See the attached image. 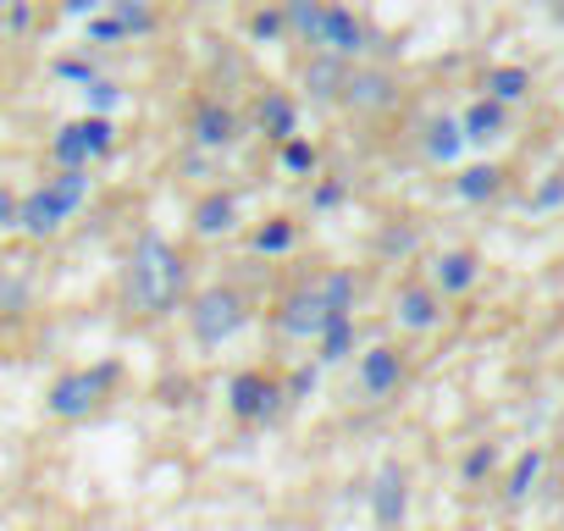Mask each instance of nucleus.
<instances>
[{
  "label": "nucleus",
  "instance_id": "9",
  "mask_svg": "<svg viewBox=\"0 0 564 531\" xmlns=\"http://www.w3.org/2000/svg\"><path fill=\"white\" fill-rule=\"evenodd\" d=\"M316 45H327L333 56H360L366 51V29L349 7H322V29H316Z\"/></svg>",
  "mask_w": 564,
  "mask_h": 531
},
{
  "label": "nucleus",
  "instance_id": "19",
  "mask_svg": "<svg viewBox=\"0 0 564 531\" xmlns=\"http://www.w3.org/2000/svg\"><path fill=\"white\" fill-rule=\"evenodd\" d=\"M459 144H465V133H459V122H448V117H437V122L426 128V155H432V161H454V155H459Z\"/></svg>",
  "mask_w": 564,
  "mask_h": 531
},
{
  "label": "nucleus",
  "instance_id": "1",
  "mask_svg": "<svg viewBox=\"0 0 564 531\" xmlns=\"http://www.w3.org/2000/svg\"><path fill=\"white\" fill-rule=\"evenodd\" d=\"M128 294L144 316H166L177 300H183V254L161 238V232H144L133 260H128Z\"/></svg>",
  "mask_w": 564,
  "mask_h": 531
},
{
  "label": "nucleus",
  "instance_id": "15",
  "mask_svg": "<svg viewBox=\"0 0 564 531\" xmlns=\"http://www.w3.org/2000/svg\"><path fill=\"white\" fill-rule=\"evenodd\" d=\"M525 89H531V73L525 67H492L487 73V100H498V106L525 100Z\"/></svg>",
  "mask_w": 564,
  "mask_h": 531
},
{
  "label": "nucleus",
  "instance_id": "29",
  "mask_svg": "<svg viewBox=\"0 0 564 531\" xmlns=\"http://www.w3.org/2000/svg\"><path fill=\"white\" fill-rule=\"evenodd\" d=\"M12 227H18V194L0 188V232H12Z\"/></svg>",
  "mask_w": 564,
  "mask_h": 531
},
{
  "label": "nucleus",
  "instance_id": "27",
  "mask_svg": "<svg viewBox=\"0 0 564 531\" xmlns=\"http://www.w3.org/2000/svg\"><path fill=\"white\" fill-rule=\"evenodd\" d=\"M122 34H128V29H122L117 18H95V23H89V40H100V45H111V40H122Z\"/></svg>",
  "mask_w": 564,
  "mask_h": 531
},
{
  "label": "nucleus",
  "instance_id": "16",
  "mask_svg": "<svg viewBox=\"0 0 564 531\" xmlns=\"http://www.w3.org/2000/svg\"><path fill=\"white\" fill-rule=\"evenodd\" d=\"M260 128H265L271 139L289 144V139H294V100H289V95H265V100H260Z\"/></svg>",
  "mask_w": 564,
  "mask_h": 531
},
{
  "label": "nucleus",
  "instance_id": "7",
  "mask_svg": "<svg viewBox=\"0 0 564 531\" xmlns=\"http://www.w3.org/2000/svg\"><path fill=\"white\" fill-rule=\"evenodd\" d=\"M404 509H410V476H404V465H382L377 481H371V514H377V525L382 531H399Z\"/></svg>",
  "mask_w": 564,
  "mask_h": 531
},
{
  "label": "nucleus",
  "instance_id": "14",
  "mask_svg": "<svg viewBox=\"0 0 564 531\" xmlns=\"http://www.w3.org/2000/svg\"><path fill=\"white\" fill-rule=\"evenodd\" d=\"M470 283H476V254L454 249V254L437 260V289H443V294H459V289H470Z\"/></svg>",
  "mask_w": 564,
  "mask_h": 531
},
{
  "label": "nucleus",
  "instance_id": "22",
  "mask_svg": "<svg viewBox=\"0 0 564 531\" xmlns=\"http://www.w3.org/2000/svg\"><path fill=\"white\" fill-rule=\"evenodd\" d=\"M492 188H498V166H465L459 172V194L465 199H487Z\"/></svg>",
  "mask_w": 564,
  "mask_h": 531
},
{
  "label": "nucleus",
  "instance_id": "33",
  "mask_svg": "<svg viewBox=\"0 0 564 531\" xmlns=\"http://www.w3.org/2000/svg\"><path fill=\"white\" fill-rule=\"evenodd\" d=\"M338 199H344L338 183H322V188H316V205H338Z\"/></svg>",
  "mask_w": 564,
  "mask_h": 531
},
{
  "label": "nucleus",
  "instance_id": "32",
  "mask_svg": "<svg viewBox=\"0 0 564 531\" xmlns=\"http://www.w3.org/2000/svg\"><path fill=\"white\" fill-rule=\"evenodd\" d=\"M7 23H12V34L29 29V0H12V18H7Z\"/></svg>",
  "mask_w": 564,
  "mask_h": 531
},
{
  "label": "nucleus",
  "instance_id": "24",
  "mask_svg": "<svg viewBox=\"0 0 564 531\" xmlns=\"http://www.w3.org/2000/svg\"><path fill=\"white\" fill-rule=\"evenodd\" d=\"M84 100L106 117V111H117V106H122V89H117V84H106V78H89V84H84Z\"/></svg>",
  "mask_w": 564,
  "mask_h": 531
},
{
  "label": "nucleus",
  "instance_id": "11",
  "mask_svg": "<svg viewBox=\"0 0 564 531\" xmlns=\"http://www.w3.org/2000/svg\"><path fill=\"white\" fill-rule=\"evenodd\" d=\"M194 139H199L205 150H227V144H232V111L216 106V100H205V106L194 111Z\"/></svg>",
  "mask_w": 564,
  "mask_h": 531
},
{
  "label": "nucleus",
  "instance_id": "25",
  "mask_svg": "<svg viewBox=\"0 0 564 531\" xmlns=\"http://www.w3.org/2000/svg\"><path fill=\"white\" fill-rule=\"evenodd\" d=\"M289 23H294L305 40H316V29H322V7H316V0H289Z\"/></svg>",
  "mask_w": 564,
  "mask_h": 531
},
{
  "label": "nucleus",
  "instance_id": "20",
  "mask_svg": "<svg viewBox=\"0 0 564 531\" xmlns=\"http://www.w3.org/2000/svg\"><path fill=\"white\" fill-rule=\"evenodd\" d=\"M536 470H542V448H525V454L514 459V470H509V498H514V503H520V498L531 492Z\"/></svg>",
  "mask_w": 564,
  "mask_h": 531
},
{
  "label": "nucleus",
  "instance_id": "28",
  "mask_svg": "<svg viewBox=\"0 0 564 531\" xmlns=\"http://www.w3.org/2000/svg\"><path fill=\"white\" fill-rule=\"evenodd\" d=\"M487 470H492V448H476V454L465 459V481H481Z\"/></svg>",
  "mask_w": 564,
  "mask_h": 531
},
{
  "label": "nucleus",
  "instance_id": "23",
  "mask_svg": "<svg viewBox=\"0 0 564 531\" xmlns=\"http://www.w3.org/2000/svg\"><path fill=\"white\" fill-rule=\"evenodd\" d=\"M344 355H349V316H333V322H327V333H322V360H327V366H338Z\"/></svg>",
  "mask_w": 564,
  "mask_h": 531
},
{
  "label": "nucleus",
  "instance_id": "21",
  "mask_svg": "<svg viewBox=\"0 0 564 531\" xmlns=\"http://www.w3.org/2000/svg\"><path fill=\"white\" fill-rule=\"evenodd\" d=\"M254 249H260V254H282V249H294V221H282V216H276V221H265V227L254 232Z\"/></svg>",
  "mask_w": 564,
  "mask_h": 531
},
{
  "label": "nucleus",
  "instance_id": "6",
  "mask_svg": "<svg viewBox=\"0 0 564 531\" xmlns=\"http://www.w3.org/2000/svg\"><path fill=\"white\" fill-rule=\"evenodd\" d=\"M276 399H282V388H276L265 371H238V377L227 382V404H232L238 421H265V415L276 410Z\"/></svg>",
  "mask_w": 564,
  "mask_h": 531
},
{
  "label": "nucleus",
  "instance_id": "8",
  "mask_svg": "<svg viewBox=\"0 0 564 531\" xmlns=\"http://www.w3.org/2000/svg\"><path fill=\"white\" fill-rule=\"evenodd\" d=\"M282 333H289V338H322L327 333V322H333V311H327V294L322 289H305V294H294L289 305H282Z\"/></svg>",
  "mask_w": 564,
  "mask_h": 531
},
{
  "label": "nucleus",
  "instance_id": "30",
  "mask_svg": "<svg viewBox=\"0 0 564 531\" xmlns=\"http://www.w3.org/2000/svg\"><path fill=\"white\" fill-rule=\"evenodd\" d=\"M95 7H106V0H62V12H67V18H89Z\"/></svg>",
  "mask_w": 564,
  "mask_h": 531
},
{
  "label": "nucleus",
  "instance_id": "17",
  "mask_svg": "<svg viewBox=\"0 0 564 531\" xmlns=\"http://www.w3.org/2000/svg\"><path fill=\"white\" fill-rule=\"evenodd\" d=\"M232 199L227 194H210V199H199V210H194V232H205V238H216V232H227L232 227Z\"/></svg>",
  "mask_w": 564,
  "mask_h": 531
},
{
  "label": "nucleus",
  "instance_id": "18",
  "mask_svg": "<svg viewBox=\"0 0 564 531\" xmlns=\"http://www.w3.org/2000/svg\"><path fill=\"white\" fill-rule=\"evenodd\" d=\"M399 322H404V327H415V333L437 327V305H432V294H421V289H404V294H399Z\"/></svg>",
  "mask_w": 564,
  "mask_h": 531
},
{
  "label": "nucleus",
  "instance_id": "2",
  "mask_svg": "<svg viewBox=\"0 0 564 531\" xmlns=\"http://www.w3.org/2000/svg\"><path fill=\"white\" fill-rule=\"evenodd\" d=\"M84 199H89V166H62L56 177H45V188H34L29 199H18V227L34 232V238H45V232H56Z\"/></svg>",
  "mask_w": 564,
  "mask_h": 531
},
{
  "label": "nucleus",
  "instance_id": "3",
  "mask_svg": "<svg viewBox=\"0 0 564 531\" xmlns=\"http://www.w3.org/2000/svg\"><path fill=\"white\" fill-rule=\"evenodd\" d=\"M111 388H117V366H111V360H106V366H89V371H67V377L51 382L45 410L62 415V421H84V415H95V410L106 404Z\"/></svg>",
  "mask_w": 564,
  "mask_h": 531
},
{
  "label": "nucleus",
  "instance_id": "10",
  "mask_svg": "<svg viewBox=\"0 0 564 531\" xmlns=\"http://www.w3.org/2000/svg\"><path fill=\"white\" fill-rule=\"evenodd\" d=\"M399 377H404L399 349H371V355H360V388H366L371 399H388V393L399 388Z\"/></svg>",
  "mask_w": 564,
  "mask_h": 531
},
{
  "label": "nucleus",
  "instance_id": "13",
  "mask_svg": "<svg viewBox=\"0 0 564 531\" xmlns=\"http://www.w3.org/2000/svg\"><path fill=\"white\" fill-rule=\"evenodd\" d=\"M344 95H349V106H366V111H377V106L393 100V89H388L382 73H355V78H344Z\"/></svg>",
  "mask_w": 564,
  "mask_h": 531
},
{
  "label": "nucleus",
  "instance_id": "12",
  "mask_svg": "<svg viewBox=\"0 0 564 531\" xmlns=\"http://www.w3.org/2000/svg\"><path fill=\"white\" fill-rule=\"evenodd\" d=\"M459 133H465L470 144H492V139L503 133V106H498V100H476V106L465 111Z\"/></svg>",
  "mask_w": 564,
  "mask_h": 531
},
{
  "label": "nucleus",
  "instance_id": "26",
  "mask_svg": "<svg viewBox=\"0 0 564 531\" xmlns=\"http://www.w3.org/2000/svg\"><path fill=\"white\" fill-rule=\"evenodd\" d=\"M282 166H289V172H316V150L305 144V139H289V144H282Z\"/></svg>",
  "mask_w": 564,
  "mask_h": 531
},
{
  "label": "nucleus",
  "instance_id": "5",
  "mask_svg": "<svg viewBox=\"0 0 564 531\" xmlns=\"http://www.w3.org/2000/svg\"><path fill=\"white\" fill-rule=\"evenodd\" d=\"M111 139H117V128L106 117H78L51 139V155H56V166H89L111 150Z\"/></svg>",
  "mask_w": 564,
  "mask_h": 531
},
{
  "label": "nucleus",
  "instance_id": "4",
  "mask_svg": "<svg viewBox=\"0 0 564 531\" xmlns=\"http://www.w3.org/2000/svg\"><path fill=\"white\" fill-rule=\"evenodd\" d=\"M243 322H249V311H243V300H238L232 289H205V294L194 300V311H188V327H194V338H199L205 349H221Z\"/></svg>",
  "mask_w": 564,
  "mask_h": 531
},
{
  "label": "nucleus",
  "instance_id": "31",
  "mask_svg": "<svg viewBox=\"0 0 564 531\" xmlns=\"http://www.w3.org/2000/svg\"><path fill=\"white\" fill-rule=\"evenodd\" d=\"M276 29H282V18H276V12H260V18H254V34H260V40H271Z\"/></svg>",
  "mask_w": 564,
  "mask_h": 531
}]
</instances>
